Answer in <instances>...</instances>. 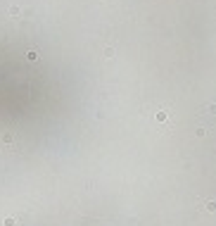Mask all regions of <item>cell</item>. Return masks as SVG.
Returning <instances> with one entry per match:
<instances>
[{"label": "cell", "instance_id": "obj_1", "mask_svg": "<svg viewBox=\"0 0 216 226\" xmlns=\"http://www.w3.org/2000/svg\"><path fill=\"white\" fill-rule=\"evenodd\" d=\"M0 140H2V145H12V143H14V136H12V133H2Z\"/></svg>", "mask_w": 216, "mask_h": 226}, {"label": "cell", "instance_id": "obj_2", "mask_svg": "<svg viewBox=\"0 0 216 226\" xmlns=\"http://www.w3.org/2000/svg\"><path fill=\"white\" fill-rule=\"evenodd\" d=\"M26 60L36 62V60H38V53H36V50H29V53H26Z\"/></svg>", "mask_w": 216, "mask_h": 226}, {"label": "cell", "instance_id": "obj_3", "mask_svg": "<svg viewBox=\"0 0 216 226\" xmlns=\"http://www.w3.org/2000/svg\"><path fill=\"white\" fill-rule=\"evenodd\" d=\"M10 14H12V17H17V14H19V7H17V5H12V7H10Z\"/></svg>", "mask_w": 216, "mask_h": 226}, {"label": "cell", "instance_id": "obj_4", "mask_svg": "<svg viewBox=\"0 0 216 226\" xmlns=\"http://www.w3.org/2000/svg\"><path fill=\"white\" fill-rule=\"evenodd\" d=\"M5 226H17V221H14L12 217H7V219H5Z\"/></svg>", "mask_w": 216, "mask_h": 226}]
</instances>
